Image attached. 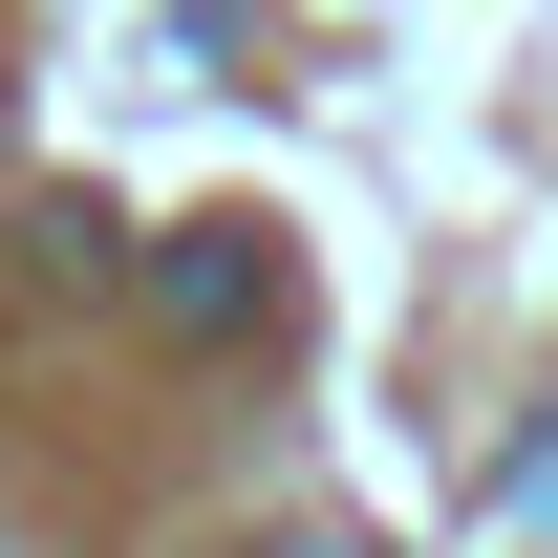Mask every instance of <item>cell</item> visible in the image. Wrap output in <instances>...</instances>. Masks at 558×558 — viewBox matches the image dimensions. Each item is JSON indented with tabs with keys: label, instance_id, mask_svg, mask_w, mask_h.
<instances>
[{
	"label": "cell",
	"instance_id": "obj_2",
	"mask_svg": "<svg viewBox=\"0 0 558 558\" xmlns=\"http://www.w3.org/2000/svg\"><path fill=\"white\" fill-rule=\"evenodd\" d=\"M494 515H515V537H558V429L515 451V473H494Z\"/></svg>",
	"mask_w": 558,
	"mask_h": 558
},
{
	"label": "cell",
	"instance_id": "obj_3",
	"mask_svg": "<svg viewBox=\"0 0 558 558\" xmlns=\"http://www.w3.org/2000/svg\"><path fill=\"white\" fill-rule=\"evenodd\" d=\"M279 558H387V537H279Z\"/></svg>",
	"mask_w": 558,
	"mask_h": 558
},
{
	"label": "cell",
	"instance_id": "obj_1",
	"mask_svg": "<svg viewBox=\"0 0 558 558\" xmlns=\"http://www.w3.org/2000/svg\"><path fill=\"white\" fill-rule=\"evenodd\" d=\"M150 323H172V344H258V323H279V236H258V215L150 236Z\"/></svg>",
	"mask_w": 558,
	"mask_h": 558
}]
</instances>
